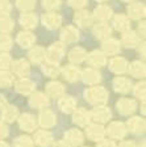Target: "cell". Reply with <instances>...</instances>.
Wrapping results in <instances>:
<instances>
[{"label": "cell", "mask_w": 146, "mask_h": 147, "mask_svg": "<svg viewBox=\"0 0 146 147\" xmlns=\"http://www.w3.org/2000/svg\"><path fill=\"white\" fill-rule=\"evenodd\" d=\"M62 54H63V46L59 45V43H55V45H53L52 47H50V50H49V59L55 62L61 58Z\"/></svg>", "instance_id": "1"}, {"label": "cell", "mask_w": 146, "mask_h": 147, "mask_svg": "<svg viewBox=\"0 0 146 147\" xmlns=\"http://www.w3.org/2000/svg\"><path fill=\"white\" fill-rule=\"evenodd\" d=\"M61 22V17L55 13H48L46 16H43V24L49 28H55L59 25Z\"/></svg>", "instance_id": "2"}, {"label": "cell", "mask_w": 146, "mask_h": 147, "mask_svg": "<svg viewBox=\"0 0 146 147\" xmlns=\"http://www.w3.org/2000/svg\"><path fill=\"white\" fill-rule=\"evenodd\" d=\"M62 40L66 41V42H73V41L78 40V32L74 29V28H66L62 33Z\"/></svg>", "instance_id": "3"}, {"label": "cell", "mask_w": 146, "mask_h": 147, "mask_svg": "<svg viewBox=\"0 0 146 147\" xmlns=\"http://www.w3.org/2000/svg\"><path fill=\"white\" fill-rule=\"evenodd\" d=\"M111 67H112V70L116 71V72H122V71L126 68V62H125L122 58H116L112 61Z\"/></svg>", "instance_id": "4"}, {"label": "cell", "mask_w": 146, "mask_h": 147, "mask_svg": "<svg viewBox=\"0 0 146 147\" xmlns=\"http://www.w3.org/2000/svg\"><path fill=\"white\" fill-rule=\"evenodd\" d=\"M122 41L126 46H134L136 43L138 42V37L133 33V32H126L122 37Z\"/></svg>", "instance_id": "5"}, {"label": "cell", "mask_w": 146, "mask_h": 147, "mask_svg": "<svg viewBox=\"0 0 146 147\" xmlns=\"http://www.w3.org/2000/svg\"><path fill=\"white\" fill-rule=\"evenodd\" d=\"M96 17L100 20V21H105L107 18L111 16V9L108 8V7H99V8L96 9Z\"/></svg>", "instance_id": "6"}, {"label": "cell", "mask_w": 146, "mask_h": 147, "mask_svg": "<svg viewBox=\"0 0 146 147\" xmlns=\"http://www.w3.org/2000/svg\"><path fill=\"white\" fill-rule=\"evenodd\" d=\"M18 42L21 43V46H25V47H28V46H31L32 43H33L34 41V37L32 36L31 33H21L20 36H18Z\"/></svg>", "instance_id": "7"}, {"label": "cell", "mask_w": 146, "mask_h": 147, "mask_svg": "<svg viewBox=\"0 0 146 147\" xmlns=\"http://www.w3.org/2000/svg\"><path fill=\"white\" fill-rule=\"evenodd\" d=\"M21 24L26 28H33L36 25V17L32 13H25L21 16Z\"/></svg>", "instance_id": "8"}, {"label": "cell", "mask_w": 146, "mask_h": 147, "mask_svg": "<svg viewBox=\"0 0 146 147\" xmlns=\"http://www.w3.org/2000/svg\"><path fill=\"white\" fill-rule=\"evenodd\" d=\"M143 5H141V4H133V5L129 8V13H130L132 17L134 18H138L141 17V16H143Z\"/></svg>", "instance_id": "9"}, {"label": "cell", "mask_w": 146, "mask_h": 147, "mask_svg": "<svg viewBox=\"0 0 146 147\" xmlns=\"http://www.w3.org/2000/svg\"><path fill=\"white\" fill-rule=\"evenodd\" d=\"M104 61H105L104 55L99 51H94L91 55H90V62H91L92 64H95V66H100V64H103Z\"/></svg>", "instance_id": "10"}, {"label": "cell", "mask_w": 146, "mask_h": 147, "mask_svg": "<svg viewBox=\"0 0 146 147\" xmlns=\"http://www.w3.org/2000/svg\"><path fill=\"white\" fill-rule=\"evenodd\" d=\"M75 18H76V21L79 22L80 25H88L90 22H91V16H90L87 12H84V11L76 13Z\"/></svg>", "instance_id": "11"}, {"label": "cell", "mask_w": 146, "mask_h": 147, "mask_svg": "<svg viewBox=\"0 0 146 147\" xmlns=\"http://www.w3.org/2000/svg\"><path fill=\"white\" fill-rule=\"evenodd\" d=\"M84 57H86V53L83 49H74L70 53V59L73 62H80L82 59H84Z\"/></svg>", "instance_id": "12"}, {"label": "cell", "mask_w": 146, "mask_h": 147, "mask_svg": "<svg viewBox=\"0 0 146 147\" xmlns=\"http://www.w3.org/2000/svg\"><path fill=\"white\" fill-rule=\"evenodd\" d=\"M115 25L117 29H120V30H126L129 28L128 20H126L124 16H117V17L115 18Z\"/></svg>", "instance_id": "13"}, {"label": "cell", "mask_w": 146, "mask_h": 147, "mask_svg": "<svg viewBox=\"0 0 146 147\" xmlns=\"http://www.w3.org/2000/svg\"><path fill=\"white\" fill-rule=\"evenodd\" d=\"M104 50L108 53H117L119 51V42L117 41H107L104 43Z\"/></svg>", "instance_id": "14"}, {"label": "cell", "mask_w": 146, "mask_h": 147, "mask_svg": "<svg viewBox=\"0 0 146 147\" xmlns=\"http://www.w3.org/2000/svg\"><path fill=\"white\" fill-rule=\"evenodd\" d=\"M109 28L105 24H100V25H97L96 28H95V33H96L97 37H105L109 34Z\"/></svg>", "instance_id": "15"}, {"label": "cell", "mask_w": 146, "mask_h": 147, "mask_svg": "<svg viewBox=\"0 0 146 147\" xmlns=\"http://www.w3.org/2000/svg\"><path fill=\"white\" fill-rule=\"evenodd\" d=\"M11 47V38L5 34L0 36V50H7Z\"/></svg>", "instance_id": "16"}, {"label": "cell", "mask_w": 146, "mask_h": 147, "mask_svg": "<svg viewBox=\"0 0 146 147\" xmlns=\"http://www.w3.org/2000/svg\"><path fill=\"white\" fill-rule=\"evenodd\" d=\"M78 75H79V71L76 70V68L74 67H66L65 68V76L67 78V79H75V78H78Z\"/></svg>", "instance_id": "17"}, {"label": "cell", "mask_w": 146, "mask_h": 147, "mask_svg": "<svg viewBox=\"0 0 146 147\" xmlns=\"http://www.w3.org/2000/svg\"><path fill=\"white\" fill-rule=\"evenodd\" d=\"M28 68H29L28 67V63L24 61H18L17 63H15V70L18 74H24L25 71H28Z\"/></svg>", "instance_id": "18"}, {"label": "cell", "mask_w": 146, "mask_h": 147, "mask_svg": "<svg viewBox=\"0 0 146 147\" xmlns=\"http://www.w3.org/2000/svg\"><path fill=\"white\" fill-rule=\"evenodd\" d=\"M31 57H32V59H33V61L38 62V61H41V59L45 57V51H43L42 49H40V47H38V49L33 50V51L31 53Z\"/></svg>", "instance_id": "19"}, {"label": "cell", "mask_w": 146, "mask_h": 147, "mask_svg": "<svg viewBox=\"0 0 146 147\" xmlns=\"http://www.w3.org/2000/svg\"><path fill=\"white\" fill-rule=\"evenodd\" d=\"M17 5H18V8L28 11V9H31L34 5V3H33V0H18Z\"/></svg>", "instance_id": "20"}, {"label": "cell", "mask_w": 146, "mask_h": 147, "mask_svg": "<svg viewBox=\"0 0 146 147\" xmlns=\"http://www.w3.org/2000/svg\"><path fill=\"white\" fill-rule=\"evenodd\" d=\"M11 28H12V24L9 18H0V30L8 32Z\"/></svg>", "instance_id": "21"}, {"label": "cell", "mask_w": 146, "mask_h": 147, "mask_svg": "<svg viewBox=\"0 0 146 147\" xmlns=\"http://www.w3.org/2000/svg\"><path fill=\"white\" fill-rule=\"evenodd\" d=\"M133 68H136V70H134L136 76H142V74H143V66H142V63H140V62H136V63H133Z\"/></svg>", "instance_id": "22"}, {"label": "cell", "mask_w": 146, "mask_h": 147, "mask_svg": "<svg viewBox=\"0 0 146 147\" xmlns=\"http://www.w3.org/2000/svg\"><path fill=\"white\" fill-rule=\"evenodd\" d=\"M58 4H59V0H43V5L49 9L57 8Z\"/></svg>", "instance_id": "23"}, {"label": "cell", "mask_w": 146, "mask_h": 147, "mask_svg": "<svg viewBox=\"0 0 146 147\" xmlns=\"http://www.w3.org/2000/svg\"><path fill=\"white\" fill-rule=\"evenodd\" d=\"M45 71H48L52 76H54L55 74L58 72V68H57V66H55V64L49 63V64H46V66H45Z\"/></svg>", "instance_id": "24"}, {"label": "cell", "mask_w": 146, "mask_h": 147, "mask_svg": "<svg viewBox=\"0 0 146 147\" xmlns=\"http://www.w3.org/2000/svg\"><path fill=\"white\" fill-rule=\"evenodd\" d=\"M9 64V57L5 54H0V67H7Z\"/></svg>", "instance_id": "25"}, {"label": "cell", "mask_w": 146, "mask_h": 147, "mask_svg": "<svg viewBox=\"0 0 146 147\" xmlns=\"http://www.w3.org/2000/svg\"><path fill=\"white\" fill-rule=\"evenodd\" d=\"M9 11V4L5 0H0V13H7Z\"/></svg>", "instance_id": "26"}, {"label": "cell", "mask_w": 146, "mask_h": 147, "mask_svg": "<svg viewBox=\"0 0 146 147\" xmlns=\"http://www.w3.org/2000/svg\"><path fill=\"white\" fill-rule=\"evenodd\" d=\"M70 4L74 7H82L86 4V0H70Z\"/></svg>", "instance_id": "27"}, {"label": "cell", "mask_w": 146, "mask_h": 147, "mask_svg": "<svg viewBox=\"0 0 146 147\" xmlns=\"http://www.w3.org/2000/svg\"><path fill=\"white\" fill-rule=\"evenodd\" d=\"M126 1H130V0H126Z\"/></svg>", "instance_id": "28"}]
</instances>
